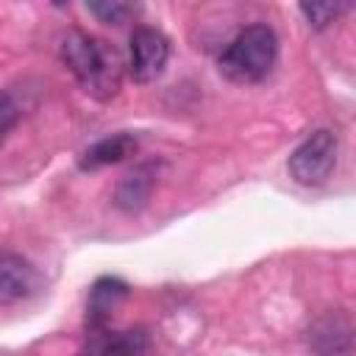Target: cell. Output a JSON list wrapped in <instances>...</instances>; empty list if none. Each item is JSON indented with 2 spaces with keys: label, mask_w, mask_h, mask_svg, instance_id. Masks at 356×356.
<instances>
[{
  "label": "cell",
  "mask_w": 356,
  "mask_h": 356,
  "mask_svg": "<svg viewBox=\"0 0 356 356\" xmlns=\"http://www.w3.org/2000/svg\"><path fill=\"white\" fill-rule=\"evenodd\" d=\"M61 61L75 75L81 89L95 100L117 97L125 75V61L120 50L81 28H70L61 36Z\"/></svg>",
  "instance_id": "obj_1"
},
{
  "label": "cell",
  "mask_w": 356,
  "mask_h": 356,
  "mask_svg": "<svg viewBox=\"0 0 356 356\" xmlns=\"http://www.w3.org/2000/svg\"><path fill=\"white\" fill-rule=\"evenodd\" d=\"M275 58H278L275 31L264 22H253V25H245L228 42V47L217 58V67L231 83L248 86V83L264 81L275 67Z\"/></svg>",
  "instance_id": "obj_2"
},
{
  "label": "cell",
  "mask_w": 356,
  "mask_h": 356,
  "mask_svg": "<svg viewBox=\"0 0 356 356\" xmlns=\"http://www.w3.org/2000/svg\"><path fill=\"white\" fill-rule=\"evenodd\" d=\"M337 153H339V142L331 131L320 128L314 134H309L289 156L286 167L289 175L300 184V186H320L331 178L334 167H337Z\"/></svg>",
  "instance_id": "obj_3"
},
{
  "label": "cell",
  "mask_w": 356,
  "mask_h": 356,
  "mask_svg": "<svg viewBox=\"0 0 356 356\" xmlns=\"http://www.w3.org/2000/svg\"><path fill=\"white\" fill-rule=\"evenodd\" d=\"M170 61V39L150 25H136L128 36V75L136 83L156 81Z\"/></svg>",
  "instance_id": "obj_4"
},
{
  "label": "cell",
  "mask_w": 356,
  "mask_h": 356,
  "mask_svg": "<svg viewBox=\"0 0 356 356\" xmlns=\"http://www.w3.org/2000/svg\"><path fill=\"white\" fill-rule=\"evenodd\" d=\"M39 286L36 267L19 253H0V306L31 298Z\"/></svg>",
  "instance_id": "obj_5"
},
{
  "label": "cell",
  "mask_w": 356,
  "mask_h": 356,
  "mask_svg": "<svg viewBox=\"0 0 356 356\" xmlns=\"http://www.w3.org/2000/svg\"><path fill=\"white\" fill-rule=\"evenodd\" d=\"M150 348V334L145 328L128 331H86V356H145Z\"/></svg>",
  "instance_id": "obj_6"
},
{
  "label": "cell",
  "mask_w": 356,
  "mask_h": 356,
  "mask_svg": "<svg viewBox=\"0 0 356 356\" xmlns=\"http://www.w3.org/2000/svg\"><path fill=\"white\" fill-rule=\"evenodd\" d=\"M128 298V284L120 281V278H97L92 284V292H89V306H86V328L89 331H100L108 325V317L111 312Z\"/></svg>",
  "instance_id": "obj_7"
},
{
  "label": "cell",
  "mask_w": 356,
  "mask_h": 356,
  "mask_svg": "<svg viewBox=\"0 0 356 356\" xmlns=\"http://www.w3.org/2000/svg\"><path fill=\"white\" fill-rule=\"evenodd\" d=\"M136 147H139V142L134 134H114V136H106V139H97L95 145H89L81 153L78 164H81V170H100V167L125 161L128 156L136 153Z\"/></svg>",
  "instance_id": "obj_8"
},
{
  "label": "cell",
  "mask_w": 356,
  "mask_h": 356,
  "mask_svg": "<svg viewBox=\"0 0 356 356\" xmlns=\"http://www.w3.org/2000/svg\"><path fill=\"white\" fill-rule=\"evenodd\" d=\"M153 184H156V172H153V164H139L134 167L128 175L120 178L117 184V192H114V203L122 209V211H139L150 192H153Z\"/></svg>",
  "instance_id": "obj_9"
},
{
  "label": "cell",
  "mask_w": 356,
  "mask_h": 356,
  "mask_svg": "<svg viewBox=\"0 0 356 356\" xmlns=\"http://www.w3.org/2000/svg\"><path fill=\"white\" fill-rule=\"evenodd\" d=\"M312 342H314L317 350H325V353L345 348V345L350 342V325H348V320H342V323L337 325V320L328 314L325 320H320V323L314 325Z\"/></svg>",
  "instance_id": "obj_10"
},
{
  "label": "cell",
  "mask_w": 356,
  "mask_h": 356,
  "mask_svg": "<svg viewBox=\"0 0 356 356\" xmlns=\"http://www.w3.org/2000/svg\"><path fill=\"white\" fill-rule=\"evenodd\" d=\"M89 14H95L100 22H108V25H122L128 22L131 17H136L139 6L136 3H122V0H103V3H86Z\"/></svg>",
  "instance_id": "obj_11"
},
{
  "label": "cell",
  "mask_w": 356,
  "mask_h": 356,
  "mask_svg": "<svg viewBox=\"0 0 356 356\" xmlns=\"http://www.w3.org/2000/svg\"><path fill=\"white\" fill-rule=\"evenodd\" d=\"M350 6L348 3H300V14L309 19L312 28H325L331 22L339 19V14H345Z\"/></svg>",
  "instance_id": "obj_12"
},
{
  "label": "cell",
  "mask_w": 356,
  "mask_h": 356,
  "mask_svg": "<svg viewBox=\"0 0 356 356\" xmlns=\"http://www.w3.org/2000/svg\"><path fill=\"white\" fill-rule=\"evenodd\" d=\"M17 120H19V108H17V103H14L6 92H0V145H3V142L8 139V134L14 131Z\"/></svg>",
  "instance_id": "obj_13"
}]
</instances>
